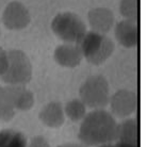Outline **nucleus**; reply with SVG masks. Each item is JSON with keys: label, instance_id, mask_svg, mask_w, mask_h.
<instances>
[{"label": "nucleus", "instance_id": "nucleus-1", "mask_svg": "<svg viewBox=\"0 0 147 147\" xmlns=\"http://www.w3.org/2000/svg\"><path fill=\"white\" fill-rule=\"evenodd\" d=\"M118 124L110 112L95 109L85 114L78 138L84 146H100L116 141Z\"/></svg>", "mask_w": 147, "mask_h": 147}, {"label": "nucleus", "instance_id": "nucleus-2", "mask_svg": "<svg viewBox=\"0 0 147 147\" xmlns=\"http://www.w3.org/2000/svg\"><path fill=\"white\" fill-rule=\"evenodd\" d=\"M77 45L82 57L93 65H100L106 62L115 48L112 40L95 31H86Z\"/></svg>", "mask_w": 147, "mask_h": 147}, {"label": "nucleus", "instance_id": "nucleus-3", "mask_svg": "<svg viewBox=\"0 0 147 147\" xmlns=\"http://www.w3.org/2000/svg\"><path fill=\"white\" fill-rule=\"evenodd\" d=\"M81 101L86 107L95 109H103L110 101V86L107 79L100 76H91L82 83L79 91Z\"/></svg>", "mask_w": 147, "mask_h": 147}, {"label": "nucleus", "instance_id": "nucleus-4", "mask_svg": "<svg viewBox=\"0 0 147 147\" xmlns=\"http://www.w3.org/2000/svg\"><path fill=\"white\" fill-rule=\"evenodd\" d=\"M1 79L7 85L25 86L32 79V65L29 58L22 50L7 51V67Z\"/></svg>", "mask_w": 147, "mask_h": 147}, {"label": "nucleus", "instance_id": "nucleus-5", "mask_svg": "<svg viewBox=\"0 0 147 147\" xmlns=\"http://www.w3.org/2000/svg\"><path fill=\"white\" fill-rule=\"evenodd\" d=\"M51 30L66 44H77L86 33V26L77 14L64 12L55 15L52 19Z\"/></svg>", "mask_w": 147, "mask_h": 147}, {"label": "nucleus", "instance_id": "nucleus-6", "mask_svg": "<svg viewBox=\"0 0 147 147\" xmlns=\"http://www.w3.org/2000/svg\"><path fill=\"white\" fill-rule=\"evenodd\" d=\"M136 93L128 90H121L110 97V107L112 113L117 117H128L136 112L138 108Z\"/></svg>", "mask_w": 147, "mask_h": 147}, {"label": "nucleus", "instance_id": "nucleus-7", "mask_svg": "<svg viewBox=\"0 0 147 147\" xmlns=\"http://www.w3.org/2000/svg\"><path fill=\"white\" fill-rule=\"evenodd\" d=\"M2 22L10 30H22L30 22V13L22 2L12 1L4 9Z\"/></svg>", "mask_w": 147, "mask_h": 147}, {"label": "nucleus", "instance_id": "nucleus-8", "mask_svg": "<svg viewBox=\"0 0 147 147\" xmlns=\"http://www.w3.org/2000/svg\"><path fill=\"white\" fill-rule=\"evenodd\" d=\"M115 37L118 43L126 48H133L139 44V24L138 22L124 19L115 26Z\"/></svg>", "mask_w": 147, "mask_h": 147}, {"label": "nucleus", "instance_id": "nucleus-9", "mask_svg": "<svg viewBox=\"0 0 147 147\" xmlns=\"http://www.w3.org/2000/svg\"><path fill=\"white\" fill-rule=\"evenodd\" d=\"M88 22L92 31L98 33H107L114 25L113 12L107 7H95L88 12Z\"/></svg>", "mask_w": 147, "mask_h": 147}, {"label": "nucleus", "instance_id": "nucleus-10", "mask_svg": "<svg viewBox=\"0 0 147 147\" xmlns=\"http://www.w3.org/2000/svg\"><path fill=\"white\" fill-rule=\"evenodd\" d=\"M83 59L82 53L78 45L63 44L57 47L55 50V60L60 66L74 68L77 67Z\"/></svg>", "mask_w": 147, "mask_h": 147}, {"label": "nucleus", "instance_id": "nucleus-11", "mask_svg": "<svg viewBox=\"0 0 147 147\" xmlns=\"http://www.w3.org/2000/svg\"><path fill=\"white\" fill-rule=\"evenodd\" d=\"M16 86L7 85L0 88V121H11L17 112L15 106Z\"/></svg>", "mask_w": 147, "mask_h": 147}, {"label": "nucleus", "instance_id": "nucleus-12", "mask_svg": "<svg viewBox=\"0 0 147 147\" xmlns=\"http://www.w3.org/2000/svg\"><path fill=\"white\" fill-rule=\"evenodd\" d=\"M38 116L40 121L50 128H59L65 121V114L62 105L55 101L47 103L40 110Z\"/></svg>", "mask_w": 147, "mask_h": 147}, {"label": "nucleus", "instance_id": "nucleus-13", "mask_svg": "<svg viewBox=\"0 0 147 147\" xmlns=\"http://www.w3.org/2000/svg\"><path fill=\"white\" fill-rule=\"evenodd\" d=\"M116 141L140 146V126L138 119L127 118L121 121L117 128Z\"/></svg>", "mask_w": 147, "mask_h": 147}, {"label": "nucleus", "instance_id": "nucleus-14", "mask_svg": "<svg viewBox=\"0 0 147 147\" xmlns=\"http://www.w3.org/2000/svg\"><path fill=\"white\" fill-rule=\"evenodd\" d=\"M0 147H28L25 134L14 129L0 131Z\"/></svg>", "mask_w": 147, "mask_h": 147}, {"label": "nucleus", "instance_id": "nucleus-15", "mask_svg": "<svg viewBox=\"0 0 147 147\" xmlns=\"http://www.w3.org/2000/svg\"><path fill=\"white\" fill-rule=\"evenodd\" d=\"M34 96L29 90L25 86H16V95H15V106L17 111H28L33 107Z\"/></svg>", "mask_w": 147, "mask_h": 147}, {"label": "nucleus", "instance_id": "nucleus-16", "mask_svg": "<svg viewBox=\"0 0 147 147\" xmlns=\"http://www.w3.org/2000/svg\"><path fill=\"white\" fill-rule=\"evenodd\" d=\"M64 114L71 121H82L86 114V106L81 99H73L66 103L64 108Z\"/></svg>", "mask_w": 147, "mask_h": 147}, {"label": "nucleus", "instance_id": "nucleus-17", "mask_svg": "<svg viewBox=\"0 0 147 147\" xmlns=\"http://www.w3.org/2000/svg\"><path fill=\"white\" fill-rule=\"evenodd\" d=\"M119 12L125 19L139 20V0H121Z\"/></svg>", "mask_w": 147, "mask_h": 147}, {"label": "nucleus", "instance_id": "nucleus-18", "mask_svg": "<svg viewBox=\"0 0 147 147\" xmlns=\"http://www.w3.org/2000/svg\"><path fill=\"white\" fill-rule=\"evenodd\" d=\"M29 147H50V145H49L48 141L45 138L37 136H34L33 139L31 140Z\"/></svg>", "mask_w": 147, "mask_h": 147}, {"label": "nucleus", "instance_id": "nucleus-19", "mask_svg": "<svg viewBox=\"0 0 147 147\" xmlns=\"http://www.w3.org/2000/svg\"><path fill=\"white\" fill-rule=\"evenodd\" d=\"M7 67V52L0 47V77L4 74Z\"/></svg>", "mask_w": 147, "mask_h": 147}, {"label": "nucleus", "instance_id": "nucleus-20", "mask_svg": "<svg viewBox=\"0 0 147 147\" xmlns=\"http://www.w3.org/2000/svg\"><path fill=\"white\" fill-rule=\"evenodd\" d=\"M114 145H115V147H140V146H136V145H132V144L118 142V141H116V143L114 144Z\"/></svg>", "mask_w": 147, "mask_h": 147}, {"label": "nucleus", "instance_id": "nucleus-21", "mask_svg": "<svg viewBox=\"0 0 147 147\" xmlns=\"http://www.w3.org/2000/svg\"><path fill=\"white\" fill-rule=\"evenodd\" d=\"M58 147H86L84 146L83 144H76V143H66V144H62Z\"/></svg>", "mask_w": 147, "mask_h": 147}, {"label": "nucleus", "instance_id": "nucleus-22", "mask_svg": "<svg viewBox=\"0 0 147 147\" xmlns=\"http://www.w3.org/2000/svg\"><path fill=\"white\" fill-rule=\"evenodd\" d=\"M97 147H115V145L113 144H103V145H100V146H97Z\"/></svg>", "mask_w": 147, "mask_h": 147}]
</instances>
